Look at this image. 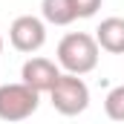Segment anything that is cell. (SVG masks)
<instances>
[{"instance_id": "cell-1", "label": "cell", "mask_w": 124, "mask_h": 124, "mask_svg": "<svg viewBox=\"0 0 124 124\" xmlns=\"http://www.w3.org/2000/svg\"><path fill=\"white\" fill-rule=\"evenodd\" d=\"M101 58V46L95 40V35L87 32H69L63 35L58 43V66L69 75H87L98 66Z\"/></svg>"}, {"instance_id": "cell-2", "label": "cell", "mask_w": 124, "mask_h": 124, "mask_svg": "<svg viewBox=\"0 0 124 124\" xmlns=\"http://www.w3.org/2000/svg\"><path fill=\"white\" fill-rule=\"evenodd\" d=\"M49 101L61 116H81L90 107V87L84 84L81 75L61 72V78L49 90Z\"/></svg>"}, {"instance_id": "cell-3", "label": "cell", "mask_w": 124, "mask_h": 124, "mask_svg": "<svg viewBox=\"0 0 124 124\" xmlns=\"http://www.w3.org/2000/svg\"><path fill=\"white\" fill-rule=\"evenodd\" d=\"M40 104V93H35L32 87L20 84H3L0 87V121H26L29 116H35Z\"/></svg>"}, {"instance_id": "cell-4", "label": "cell", "mask_w": 124, "mask_h": 124, "mask_svg": "<svg viewBox=\"0 0 124 124\" xmlns=\"http://www.w3.org/2000/svg\"><path fill=\"white\" fill-rule=\"evenodd\" d=\"M9 43L17 52H26V55L43 49V43H46V20L43 17H35V15L15 17L12 26H9Z\"/></svg>"}, {"instance_id": "cell-5", "label": "cell", "mask_w": 124, "mask_h": 124, "mask_svg": "<svg viewBox=\"0 0 124 124\" xmlns=\"http://www.w3.org/2000/svg\"><path fill=\"white\" fill-rule=\"evenodd\" d=\"M20 78H23V84L32 87L35 93H49L52 87H55V81L61 78V66L55 61H49V58H29V61L23 63V69H20Z\"/></svg>"}, {"instance_id": "cell-6", "label": "cell", "mask_w": 124, "mask_h": 124, "mask_svg": "<svg viewBox=\"0 0 124 124\" xmlns=\"http://www.w3.org/2000/svg\"><path fill=\"white\" fill-rule=\"evenodd\" d=\"M95 40L104 52L124 55V17H104L95 29Z\"/></svg>"}, {"instance_id": "cell-7", "label": "cell", "mask_w": 124, "mask_h": 124, "mask_svg": "<svg viewBox=\"0 0 124 124\" xmlns=\"http://www.w3.org/2000/svg\"><path fill=\"white\" fill-rule=\"evenodd\" d=\"M40 15L52 26H69L72 20H78L72 0H40Z\"/></svg>"}, {"instance_id": "cell-8", "label": "cell", "mask_w": 124, "mask_h": 124, "mask_svg": "<svg viewBox=\"0 0 124 124\" xmlns=\"http://www.w3.org/2000/svg\"><path fill=\"white\" fill-rule=\"evenodd\" d=\"M104 113L113 121H124V84L113 87L107 93V98H104Z\"/></svg>"}, {"instance_id": "cell-9", "label": "cell", "mask_w": 124, "mask_h": 124, "mask_svg": "<svg viewBox=\"0 0 124 124\" xmlns=\"http://www.w3.org/2000/svg\"><path fill=\"white\" fill-rule=\"evenodd\" d=\"M101 3H104V0H72V6H75L78 17H93L95 12L101 9Z\"/></svg>"}, {"instance_id": "cell-10", "label": "cell", "mask_w": 124, "mask_h": 124, "mask_svg": "<svg viewBox=\"0 0 124 124\" xmlns=\"http://www.w3.org/2000/svg\"><path fill=\"white\" fill-rule=\"evenodd\" d=\"M0 52H3V35H0Z\"/></svg>"}]
</instances>
